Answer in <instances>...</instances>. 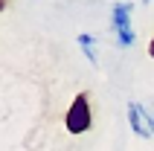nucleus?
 <instances>
[{
  "label": "nucleus",
  "mask_w": 154,
  "mask_h": 151,
  "mask_svg": "<svg viewBox=\"0 0 154 151\" xmlns=\"http://www.w3.org/2000/svg\"><path fill=\"white\" fill-rule=\"evenodd\" d=\"M93 125V110H90V99L87 93H76V99L70 102L67 108V116H64V128H67L73 137L79 134H87Z\"/></svg>",
  "instance_id": "f257e3e1"
},
{
  "label": "nucleus",
  "mask_w": 154,
  "mask_h": 151,
  "mask_svg": "<svg viewBox=\"0 0 154 151\" xmlns=\"http://www.w3.org/2000/svg\"><path fill=\"white\" fill-rule=\"evenodd\" d=\"M131 9H134V3H116L111 12V20H113V29H116V41L122 44V47H131L134 44V29H131Z\"/></svg>",
  "instance_id": "f03ea898"
},
{
  "label": "nucleus",
  "mask_w": 154,
  "mask_h": 151,
  "mask_svg": "<svg viewBox=\"0 0 154 151\" xmlns=\"http://www.w3.org/2000/svg\"><path fill=\"white\" fill-rule=\"evenodd\" d=\"M128 125H131V131L137 137H143V140H151L154 137V116L140 102H128Z\"/></svg>",
  "instance_id": "7ed1b4c3"
},
{
  "label": "nucleus",
  "mask_w": 154,
  "mask_h": 151,
  "mask_svg": "<svg viewBox=\"0 0 154 151\" xmlns=\"http://www.w3.org/2000/svg\"><path fill=\"white\" fill-rule=\"evenodd\" d=\"M76 41H79V47H82V50H90V47L96 44V35H90V32H82V35L76 38Z\"/></svg>",
  "instance_id": "20e7f679"
},
{
  "label": "nucleus",
  "mask_w": 154,
  "mask_h": 151,
  "mask_svg": "<svg viewBox=\"0 0 154 151\" xmlns=\"http://www.w3.org/2000/svg\"><path fill=\"white\" fill-rule=\"evenodd\" d=\"M148 55H151V58H154V38H151V41H148Z\"/></svg>",
  "instance_id": "39448f33"
},
{
  "label": "nucleus",
  "mask_w": 154,
  "mask_h": 151,
  "mask_svg": "<svg viewBox=\"0 0 154 151\" xmlns=\"http://www.w3.org/2000/svg\"><path fill=\"white\" fill-rule=\"evenodd\" d=\"M12 3V0H0V12H6V6Z\"/></svg>",
  "instance_id": "423d86ee"
},
{
  "label": "nucleus",
  "mask_w": 154,
  "mask_h": 151,
  "mask_svg": "<svg viewBox=\"0 0 154 151\" xmlns=\"http://www.w3.org/2000/svg\"><path fill=\"white\" fill-rule=\"evenodd\" d=\"M143 3H151V0H143Z\"/></svg>",
  "instance_id": "0eeeda50"
}]
</instances>
